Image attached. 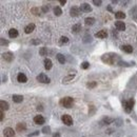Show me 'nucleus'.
<instances>
[{"label":"nucleus","instance_id":"nucleus-40","mask_svg":"<svg viewBox=\"0 0 137 137\" xmlns=\"http://www.w3.org/2000/svg\"><path fill=\"white\" fill-rule=\"evenodd\" d=\"M53 137H60V134L59 133H54L53 134Z\"/></svg>","mask_w":137,"mask_h":137},{"label":"nucleus","instance_id":"nucleus-39","mask_svg":"<svg viewBox=\"0 0 137 137\" xmlns=\"http://www.w3.org/2000/svg\"><path fill=\"white\" fill-rule=\"evenodd\" d=\"M59 3L61 4V5H64V4L67 3V1H65V0H60V1H59Z\"/></svg>","mask_w":137,"mask_h":137},{"label":"nucleus","instance_id":"nucleus-37","mask_svg":"<svg viewBox=\"0 0 137 137\" xmlns=\"http://www.w3.org/2000/svg\"><path fill=\"white\" fill-rule=\"evenodd\" d=\"M37 135H39V131H35L34 133H31V134H29L28 136H29V137H33V136H37Z\"/></svg>","mask_w":137,"mask_h":137},{"label":"nucleus","instance_id":"nucleus-2","mask_svg":"<svg viewBox=\"0 0 137 137\" xmlns=\"http://www.w3.org/2000/svg\"><path fill=\"white\" fill-rule=\"evenodd\" d=\"M73 103H74V99L72 97H63V98H61L59 100V104L61 107L63 108H67V109H70L73 107Z\"/></svg>","mask_w":137,"mask_h":137},{"label":"nucleus","instance_id":"nucleus-17","mask_svg":"<svg viewBox=\"0 0 137 137\" xmlns=\"http://www.w3.org/2000/svg\"><path fill=\"white\" fill-rule=\"evenodd\" d=\"M43 63H45V69L46 70H51L53 67V63H52V60L50 58H46L43 60Z\"/></svg>","mask_w":137,"mask_h":137},{"label":"nucleus","instance_id":"nucleus-23","mask_svg":"<svg viewBox=\"0 0 137 137\" xmlns=\"http://www.w3.org/2000/svg\"><path fill=\"white\" fill-rule=\"evenodd\" d=\"M114 121L113 118H110V117H104L102 120H101V123L102 125H110V123H112Z\"/></svg>","mask_w":137,"mask_h":137},{"label":"nucleus","instance_id":"nucleus-13","mask_svg":"<svg viewBox=\"0 0 137 137\" xmlns=\"http://www.w3.org/2000/svg\"><path fill=\"white\" fill-rule=\"evenodd\" d=\"M8 108H10V104H8L7 101H5V100H1V101H0V110H1L2 112L8 110Z\"/></svg>","mask_w":137,"mask_h":137},{"label":"nucleus","instance_id":"nucleus-42","mask_svg":"<svg viewBox=\"0 0 137 137\" xmlns=\"http://www.w3.org/2000/svg\"><path fill=\"white\" fill-rule=\"evenodd\" d=\"M117 2H118V1H116V0H115V1H112V3H113V4H116Z\"/></svg>","mask_w":137,"mask_h":137},{"label":"nucleus","instance_id":"nucleus-30","mask_svg":"<svg viewBox=\"0 0 137 137\" xmlns=\"http://www.w3.org/2000/svg\"><path fill=\"white\" fill-rule=\"evenodd\" d=\"M42 133H45V134H50L51 133V128L50 127H43V129L41 130Z\"/></svg>","mask_w":137,"mask_h":137},{"label":"nucleus","instance_id":"nucleus-38","mask_svg":"<svg viewBox=\"0 0 137 137\" xmlns=\"http://www.w3.org/2000/svg\"><path fill=\"white\" fill-rule=\"evenodd\" d=\"M3 119H4V113L1 111L0 112V121H3Z\"/></svg>","mask_w":137,"mask_h":137},{"label":"nucleus","instance_id":"nucleus-11","mask_svg":"<svg viewBox=\"0 0 137 137\" xmlns=\"http://www.w3.org/2000/svg\"><path fill=\"white\" fill-rule=\"evenodd\" d=\"M95 37L96 38H101V39H103V38H107L108 37V32L105 30H101V31H98L96 34H95Z\"/></svg>","mask_w":137,"mask_h":137},{"label":"nucleus","instance_id":"nucleus-25","mask_svg":"<svg viewBox=\"0 0 137 137\" xmlns=\"http://www.w3.org/2000/svg\"><path fill=\"white\" fill-rule=\"evenodd\" d=\"M69 42V38L67 36H62L60 39H59V45L60 46H63V45H67Z\"/></svg>","mask_w":137,"mask_h":137},{"label":"nucleus","instance_id":"nucleus-24","mask_svg":"<svg viewBox=\"0 0 137 137\" xmlns=\"http://www.w3.org/2000/svg\"><path fill=\"white\" fill-rule=\"evenodd\" d=\"M74 77H75V75H68V76H65V77L62 79V82H63V83H68V82H70V81H72L73 79H74Z\"/></svg>","mask_w":137,"mask_h":137},{"label":"nucleus","instance_id":"nucleus-28","mask_svg":"<svg viewBox=\"0 0 137 137\" xmlns=\"http://www.w3.org/2000/svg\"><path fill=\"white\" fill-rule=\"evenodd\" d=\"M54 14H55V16H61L62 11H61V8L59 6H55L54 7Z\"/></svg>","mask_w":137,"mask_h":137},{"label":"nucleus","instance_id":"nucleus-21","mask_svg":"<svg viewBox=\"0 0 137 137\" xmlns=\"http://www.w3.org/2000/svg\"><path fill=\"white\" fill-rule=\"evenodd\" d=\"M8 36H10L11 38H16L17 36H18V31H17L16 29H11L10 31H8Z\"/></svg>","mask_w":137,"mask_h":137},{"label":"nucleus","instance_id":"nucleus-12","mask_svg":"<svg viewBox=\"0 0 137 137\" xmlns=\"http://www.w3.org/2000/svg\"><path fill=\"white\" fill-rule=\"evenodd\" d=\"M80 11L81 12H85V13H90L92 11V7H91L90 4H88V3H81Z\"/></svg>","mask_w":137,"mask_h":137},{"label":"nucleus","instance_id":"nucleus-26","mask_svg":"<svg viewBox=\"0 0 137 137\" xmlns=\"http://www.w3.org/2000/svg\"><path fill=\"white\" fill-rule=\"evenodd\" d=\"M115 17L117 19H125L126 18V14L123 12H116L115 13Z\"/></svg>","mask_w":137,"mask_h":137},{"label":"nucleus","instance_id":"nucleus-5","mask_svg":"<svg viewBox=\"0 0 137 137\" xmlns=\"http://www.w3.org/2000/svg\"><path fill=\"white\" fill-rule=\"evenodd\" d=\"M2 58L3 60H5L6 62H12L13 59H14V55H13L12 52H6L2 54Z\"/></svg>","mask_w":137,"mask_h":137},{"label":"nucleus","instance_id":"nucleus-18","mask_svg":"<svg viewBox=\"0 0 137 137\" xmlns=\"http://www.w3.org/2000/svg\"><path fill=\"white\" fill-rule=\"evenodd\" d=\"M35 30V24L34 23H30V24H28L24 28V32L26 33V34H31L33 32V31Z\"/></svg>","mask_w":137,"mask_h":137},{"label":"nucleus","instance_id":"nucleus-8","mask_svg":"<svg viewBox=\"0 0 137 137\" xmlns=\"http://www.w3.org/2000/svg\"><path fill=\"white\" fill-rule=\"evenodd\" d=\"M70 15L72 17H78L80 15V7L77 6H72L70 10Z\"/></svg>","mask_w":137,"mask_h":137},{"label":"nucleus","instance_id":"nucleus-3","mask_svg":"<svg viewBox=\"0 0 137 137\" xmlns=\"http://www.w3.org/2000/svg\"><path fill=\"white\" fill-rule=\"evenodd\" d=\"M133 105H134V100L133 99L125 101V102H123V108H125L126 113H131L132 110H133Z\"/></svg>","mask_w":137,"mask_h":137},{"label":"nucleus","instance_id":"nucleus-27","mask_svg":"<svg viewBox=\"0 0 137 137\" xmlns=\"http://www.w3.org/2000/svg\"><path fill=\"white\" fill-rule=\"evenodd\" d=\"M56 57H57V59H58V61H59L60 63L63 64V63L65 62V57H64L62 54H57Z\"/></svg>","mask_w":137,"mask_h":137},{"label":"nucleus","instance_id":"nucleus-14","mask_svg":"<svg viewBox=\"0 0 137 137\" xmlns=\"http://www.w3.org/2000/svg\"><path fill=\"white\" fill-rule=\"evenodd\" d=\"M12 99L16 103H20V102H22V101H23V96L22 95H18V94H14L13 97H12Z\"/></svg>","mask_w":137,"mask_h":137},{"label":"nucleus","instance_id":"nucleus-43","mask_svg":"<svg viewBox=\"0 0 137 137\" xmlns=\"http://www.w3.org/2000/svg\"><path fill=\"white\" fill-rule=\"evenodd\" d=\"M135 19H136V20H137V16H136V17H135Z\"/></svg>","mask_w":137,"mask_h":137},{"label":"nucleus","instance_id":"nucleus-33","mask_svg":"<svg viewBox=\"0 0 137 137\" xmlns=\"http://www.w3.org/2000/svg\"><path fill=\"white\" fill-rule=\"evenodd\" d=\"M101 3H102V1H101V0H93V4H95L96 6H100Z\"/></svg>","mask_w":137,"mask_h":137},{"label":"nucleus","instance_id":"nucleus-22","mask_svg":"<svg viewBox=\"0 0 137 137\" xmlns=\"http://www.w3.org/2000/svg\"><path fill=\"white\" fill-rule=\"evenodd\" d=\"M85 22L87 25H93L95 23V18H93V17H87L85 19Z\"/></svg>","mask_w":137,"mask_h":137},{"label":"nucleus","instance_id":"nucleus-4","mask_svg":"<svg viewBox=\"0 0 137 137\" xmlns=\"http://www.w3.org/2000/svg\"><path fill=\"white\" fill-rule=\"evenodd\" d=\"M61 120L65 126H72L73 125V118L68 114H64L61 116Z\"/></svg>","mask_w":137,"mask_h":137},{"label":"nucleus","instance_id":"nucleus-35","mask_svg":"<svg viewBox=\"0 0 137 137\" xmlns=\"http://www.w3.org/2000/svg\"><path fill=\"white\" fill-rule=\"evenodd\" d=\"M0 42H1V46H7L8 45V41L6 40H4V38H0Z\"/></svg>","mask_w":137,"mask_h":137},{"label":"nucleus","instance_id":"nucleus-16","mask_svg":"<svg viewBox=\"0 0 137 137\" xmlns=\"http://www.w3.org/2000/svg\"><path fill=\"white\" fill-rule=\"evenodd\" d=\"M17 80H18L20 83H25L28 81V77H26L23 73H19L18 76H17Z\"/></svg>","mask_w":137,"mask_h":137},{"label":"nucleus","instance_id":"nucleus-36","mask_svg":"<svg viewBox=\"0 0 137 137\" xmlns=\"http://www.w3.org/2000/svg\"><path fill=\"white\" fill-rule=\"evenodd\" d=\"M41 10H42L43 13H46V12H48V10H50V6H47V5H43V6L41 7Z\"/></svg>","mask_w":137,"mask_h":137},{"label":"nucleus","instance_id":"nucleus-1","mask_svg":"<svg viewBox=\"0 0 137 137\" xmlns=\"http://www.w3.org/2000/svg\"><path fill=\"white\" fill-rule=\"evenodd\" d=\"M101 60H102L104 63L110 64V65H119L122 61L120 56L118 54H115V53H108V54H104L103 56H101Z\"/></svg>","mask_w":137,"mask_h":137},{"label":"nucleus","instance_id":"nucleus-7","mask_svg":"<svg viewBox=\"0 0 137 137\" xmlns=\"http://www.w3.org/2000/svg\"><path fill=\"white\" fill-rule=\"evenodd\" d=\"M3 135L4 137H15V131L12 129V128H5L3 130Z\"/></svg>","mask_w":137,"mask_h":137},{"label":"nucleus","instance_id":"nucleus-20","mask_svg":"<svg viewBox=\"0 0 137 137\" xmlns=\"http://www.w3.org/2000/svg\"><path fill=\"white\" fill-rule=\"evenodd\" d=\"M81 31V24L80 23H76L72 26V32L75 34H78Z\"/></svg>","mask_w":137,"mask_h":137},{"label":"nucleus","instance_id":"nucleus-6","mask_svg":"<svg viewBox=\"0 0 137 137\" xmlns=\"http://www.w3.org/2000/svg\"><path fill=\"white\" fill-rule=\"evenodd\" d=\"M37 80L41 83H50V78H48L46 74H39L37 76Z\"/></svg>","mask_w":137,"mask_h":137},{"label":"nucleus","instance_id":"nucleus-10","mask_svg":"<svg viewBox=\"0 0 137 137\" xmlns=\"http://www.w3.org/2000/svg\"><path fill=\"white\" fill-rule=\"evenodd\" d=\"M45 121H46V119L42 115H36V116L34 117V122L36 123V125H43Z\"/></svg>","mask_w":137,"mask_h":137},{"label":"nucleus","instance_id":"nucleus-32","mask_svg":"<svg viewBox=\"0 0 137 137\" xmlns=\"http://www.w3.org/2000/svg\"><path fill=\"white\" fill-rule=\"evenodd\" d=\"M89 67H90V63L88 62V61H85V62H82V63H81V69H83V70L89 69Z\"/></svg>","mask_w":137,"mask_h":137},{"label":"nucleus","instance_id":"nucleus-29","mask_svg":"<svg viewBox=\"0 0 137 137\" xmlns=\"http://www.w3.org/2000/svg\"><path fill=\"white\" fill-rule=\"evenodd\" d=\"M39 54H40L41 56H46L47 54V48L46 47H41L40 51H39Z\"/></svg>","mask_w":137,"mask_h":137},{"label":"nucleus","instance_id":"nucleus-41","mask_svg":"<svg viewBox=\"0 0 137 137\" xmlns=\"http://www.w3.org/2000/svg\"><path fill=\"white\" fill-rule=\"evenodd\" d=\"M108 10H109L110 12H112V7H111V6H109V7H108Z\"/></svg>","mask_w":137,"mask_h":137},{"label":"nucleus","instance_id":"nucleus-31","mask_svg":"<svg viewBox=\"0 0 137 137\" xmlns=\"http://www.w3.org/2000/svg\"><path fill=\"white\" fill-rule=\"evenodd\" d=\"M96 81H92V82H88L87 83V87L89 88V89H93V88H95L96 87Z\"/></svg>","mask_w":137,"mask_h":137},{"label":"nucleus","instance_id":"nucleus-9","mask_svg":"<svg viewBox=\"0 0 137 137\" xmlns=\"http://www.w3.org/2000/svg\"><path fill=\"white\" fill-rule=\"evenodd\" d=\"M115 28H116L117 31H119V32H122V31H125L126 30V24L125 22H122V21L120 20H118L115 22Z\"/></svg>","mask_w":137,"mask_h":137},{"label":"nucleus","instance_id":"nucleus-34","mask_svg":"<svg viewBox=\"0 0 137 137\" xmlns=\"http://www.w3.org/2000/svg\"><path fill=\"white\" fill-rule=\"evenodd\" d=\"M31 11H32V13L34 15H39V8L38 7H33Z\"/></svg>","mask_w":137,"mask_h":137},{"label":"nucleus","instance_id":"nucleus-19","mask_svg":"<svg viewBox=\"0 0 137 137\" xmlns=\"http://www.w3.org/2000/svg\"><path fill=\"white\" fill-rule=\"evenodd\" d=\"M16 130L17 132H22V131H25L26 130V125L23 122H20V123H17L16 126Z\"/></svg>","mask_w":137,"mask_h":137},{"label":"nucleus","instance_id":"nucleus-15","mask_svg":"<svg viewBox=\"0 0 137 137\" xmlns=\"http://www.w3.org/2000/svg\"><path fill=\"white\" fill-rule=\"evenodd\" d=\"M121 51L128 53V54H131L132 52H133V46H130V45H125V46H121Z\"/></svg>","mask_w":137,"mask_h":137}]
</instances>
